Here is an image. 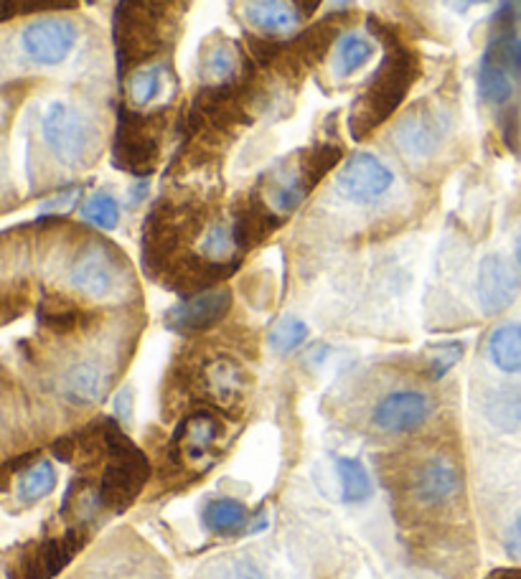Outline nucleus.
<instances>
[{
    "label": "nucleus",
    "mask_w": 521,
    "mask_h": 579,
    "mask_svg": "<svg viewBox=\"0 0 521 579\" xmlns=\"http://www.w3.org/2000/svg\"><path fill=\"white\" fill-rule=\"evenodd\" d=\"M42 138L61 163H82L92 146V128L67 100H51L42 115Z\"/></svg>",
    "instance_id": "nucleus-1"
},
{
    "label": "nucleus",
    "mask_w": 521,
    "mask_h": 579,
    "mask_svg": "<svg viewBox=\"0 0 521 579\" xmlns=\"http://www.w3.org/2000/svg\"><path fill=\"white\" fill-rule=\"evenodd\" d=\"M109 458L113 460L100 478V498L102 503L113 506V509H123L143 490L148 480V463L120 432H113Z\"/></svg>",
    "instance_id": "nucleus-2"
},
{
    "label": "nucleus",
    "mask_w": 521,
    "mask_h": 579,
    "mask_svg": "<svg viewBox=\"0 0 521 579\" xmlns=\"http://www.w3.org/2000/svg\"><path fill=\"white\" fill-rule=\"evenodd\" d=\"M79 31L67 19H38L21 31V49L38 67H59L72 57Z\"/></svg>",
    "instance_id": "nucleus-3"
},
{
    "label": "nucleus",
    "mask_w": 521,
    "mask_h": 579,
    "mask_svg": "<svg viewBox=\"0 0 521 579\" xmlns=\"http://www.w3.org/2000/svg\"><path fill=\"white\" fill-rule=\"evenodd\" d=\"M394 186V173L374 153L351 155L338 173L336 192L351 204H374Z\"/></svg>",
    "instance_id": "nucleus-4"
},
{
    "label": "nucleus",
    "mask_w": 521,
    "mask_h": 579,
    "mask_svg": "<svg viewBox=\"0 0 521 579\" xmlns=\"http://www.w3.org/2000/svg\"><path fill=\"white\" fill-rule=\"evenodd\" d=\"M463 478L453 460L432 458L422 463L409 483V496L420 509H443L461 494Z\"/></svg>",
    "instance_id": "nucleus-5"
},
{
    "label": "nucleus",
    "mask_w": 521,
    "mask_h": 579,
    "mask_svg": "<svg viewBox=\"0 0 521 579\" xmlns=\"http://www.w3.org/2000/svg\"><path fill=\"white\" fill-rule=\"evenodd\" d=\"M519 296V275L514 265L501 255H486L478 265L476 298L486 315H499Z\"/></svg>",
    "instance_id": "nucleus-6"
},
{
    "label": "nucleus",
    "mask_w": 521,
    "mask_h": 579,
    "mask_svg": "<svg viewBox=\"0 0 521 579\" xmlns=\"http://www.w3.org/2000/svg\"><path fill=\"white\" fill-rule=\"evenodd\" d=\"M432 402L422 392H392L374 407V425L386 435H409L430 417Z\"/></svg>",
    "instance_id": "nucleus-7"
},
{
    "label": "nucleus",
    "mask_w": 521,
    "mask_h": 579,
    "mask_svg": "<svg viewBox=\"0 0 521 579\" xmlns=\"http://www.w3.org/2000/svg\"><path fill=\"white\" fill-rule=\"evenodd\" d=\"M224 427L219 422L217 415L211 412H196V415H188L184 422L178 425L176 438H173V452L181 463L196 465L207 463L215 455V448L222 440Z\"/></svg>",
    "instance_id": "nucleus-8"
},
{
    "label": "nucleus",
    "mask_w": 521,
    "mask_h": 579,
    "mask_svg": "<svg viewBox=\"0 0 521 579\" xmlns=\"http://www.w3.org/2000/svg\"><path fill=\"white\" fill-rule=\"evenodd\" d=\"M229 308H232V296H229V290L217 288V290L199 292V296L178 303L165 321H169L173 331H184V333L207 331L224 319Z\"/></svg>",
    "instance_id": "nucleus-9"
},
{
    "label": "nucleus",
    "mask_w": 521,
    "mask_h": 579,
    "mask_svg": "<svg viewBox=\"0 0 521 579\" xmlns=\"http://www.w3.org/2000/svg\"><path fill=\"white\" fill-rule=\"evenodd\" d=\"M79 546H82V536L77 531L61 539H49V542L34 546L19 561L13 579H51L72 561Z\"/></svg>",
    "instance_id": "nucleus-10"
},
{
    "label": "nucleus",
    "mask_w": 521,
    "mask_h": 579,
    "mask_svg": "<svg viewBox=\"0 0 521 579\" xmlns=\"http://www.w3.org/2000/svg\"><path fill=\"white\" fill-rule=\"evenodd\" d=\"M400 148L413 158H428L436 153L443 142V125L438 123V117L428 113V109H417V113L407 115L405 120L397 125Z\"/></svg>",
    "instance_id": "nucleus-11"
},
{
    "label": "nucleus",
    "mask_w": 521,
    "mask_h": 579,
    "mask_svg": "<svg viewBox=\"0 0 521 579\" xmlns=\"http://www.w3.org/2000/svg\"><path fill=\"white\" fill-rule=\"evenodd\" d=\"M72 285L90 298H107L117 285V273L107 252L90 250L77 259L72 269Z\"/></svg>",
    "instance_id": "nucleus-12"
},
{
    "label": "nucleus",
    "mask_w": 521,
    "mask_h": 579,
    "mask_svg": "<svg viewBox=\"0 0 521 579\" xmlns=\"http://www.w3.org/2000/svg\"><path fill=\"white\" fill-rule=\"evenodd\" d=\"M242 15L263 34H290L298 26V11L288 0H247Z\"/></svg>",
    "instance_id": "nucleus-13"
},
{
    "label": "nucleus",
    "mask_w": 521,
    "mask_h": 579,
    "mask_svg": "<svg viewBox=\"0 0 521 579\" xmlns=\"http://www.w3.org/2000/svg\"><path fill=\"white\" fill-rule=\"evenodd\" d=\"M107 386L109 377L100 367H94V363H77L61 379V394L69 402L79 404V407L100 402L107 394Z\"/></svg>",
    "instance_id": "nucleus-14"
},
{
    "label": "nucleus",
    "mask_w": 521,
    "mask_h": 579,
    "mask_svg": "<svg viewBox=\"0 0 521 579\" xmlns=\"http://www.w3.org/2000/svg\"><path fill=\"white\" fill-rule=\"evenodd\" d=\"M244 371L232 359H217L204 369V389L215 396L217 402L232 404L242 396Z\"/></svg>",
    "instance_id": "nucleus-15"
},
{
    "label": "nucleus",
    "mask_w": 521,
    "mask_h": 579,
    "mask_svg": "<svg viewBox=\"0 0 521 579\" xmlns=\"http://www.w3.org/2000/svg\"><path fill=\"white\" fill-rule=\"evenodd\" d=\"M488 356L503 374H521V323H503L488 338Z\"/></svg>",
    "instance_id": "nucleus-16"
},
{
    "label": "nucleus",
    "mask_w": 521,
    "mask_h": 579,
    "mask_svg": "<svg viewBox=\"0 0 521 579\" xmlns=\"http://www.w3.org/2000/svg\"><path fill=\"white\" fill-rule=\"evenodd\" d=\"M377 44L364 34H346L341 36V42L336 46V57H334V74L338 79H346L351 74H357L359 69H364L369 61L374 59Z\"/></svg>",
    "instance_id": "nucleus-17"
},
{
    "label": "nucleus",
    "mask_w": 521,
    "mask_h": 579,
    "mask_svg": "<svg viewBox=\"0 0 521 579\" xmlns=\"http://www.w3.org/2000/svg\"><path fill=\"white\" fill-rule=\"evenodd\" d=\"M514 82L517 77L511 74L507 67H501L499 61H494L491 57H486L481 61L478 69V94L491 105H503V102L511 100L514 94Z\"/></svg>",
    "instance_id": "nucleus-18"
},
{
    "label": "nucleus",
    "mask_w": 521,
    "mask_h": 579,
    "mask_svg": "<svg viewBox=\"0 0 521 579\" xmlns=\"http://www.w3.org/2000/svg\"><path fill=\"white\" fill-rule=\"evenodd\" d=\"M486 417L501 432L521 430V392L519 389H499L488 396Z\"/></svg>",
    "instance_id": "nucleus-19"
},
{
    "label": "nucleus",
    "mask_w": 521,
    "mask_h": 579,
    "mask_svg": "<svg viewBox=\"0 0 521 579\" xmlns=\"http://www.w3.org/2000/svg\"><path fill=\"white\" fill-rule=\"evenodd\" d=\"M336 473L341 480V496L346 503H361L372 496V478H369L367 467L354 458H338Z\"/></svg>",
    "instance_id": "nucleus-20"
},
{
    "label": "nucleus",
    "mask_w": 521,
    "mask_h": 579,
    "mask_svg": "<svg viewBox=\"0 0 521 579\" xmlns=\"http://www.w3.org/2000/svg\"><path fill=\"white\" fill-rule=\"evenodd\" d=\"M54 488H57V471H54L49 460H38L36 465H31L28 471L21 475L15 494H19L23 503H36L49 496Z\"/></svg>",
    "instance_id": "nucleus-21"
},
{
    "label": "nucleus",
    "mask_w": 521,
    "mask_h": 579,
    "mask_svg": "<svg viewBox=\"0 0 521 579\" xmlns=\"http://www.w3.org/2000/svg\"><path fill=\"white\" fill-rule=\"evenodd\" d=\"M247 521V511L234 498H217L204 509V526L215 534H232Z\"/></svg>",
    "instance_id": "nucleus-22"
},
{
    "label": "nucleus",
    "mask_w": 521,
    "mask_h": 579,
    "mask_svg": "<svg viewBox=\"0 0 521 579\" xmlns=\"http://www.w3.org/2000/svg\"><path fill=\"white\" fill-rule=\"evenodd\" d=\"M234 250H236L234 227L222 224V221L211 224L207 232H204L199 244V252L201 257L207 259V265H222V262L234 255Z\"/></svg>",
    "instance_id": "nucleus-23"
},
{
    "label": "nucleus",
    "mask_w": 521,
    "mask_h": 579,
    "mask_svg": "<svg viewBox=\"0 0 521 579\" xmlns=\"http://www.w3.org/2000/svg\"><path fill=\"white\" fill-rule=\"evenodd\" d=\"M305 196V181L303 176H298V173H286V176L275 181L270 186V204L278 209L280 213H290L293 209H298V204L303 201Z\"/></svg>",
    "instance_id": "nucleus-24"
},
{
    "label": "nucleus",
    "mask_w": 521,
    "mask_h": 579,
    "mask_svg": "<svg viewBox=\"0 0 521 579\" xmlns=\"http://www.w3.org/2000/svg\"><path fill=\"white\" fill-rule=\"evenodd\" d=\"M308 338V325L293 319V315H288V319H282L275 323V328L270 331V346L275 354H293L298 346H303V340Z\"/></svg>",
    "instance_id": "nucleus-25"
},
{
    "label": "nucleus",
    "mask_w": 521,
    "mask_h": 579,
    "mask_svg": "<svg viewBox=\"0 0 521 579\" xmlns=\"http://www.w3.org/2000/svg\"><path fill=\"white\" fill-rule=\"evenodd\" d=\"M82 217L90 221V224L100 227V229H107L109 232V229H115L117 221H120V206H117L115 196L100 192L84 204Z\"/></svg>",
    "instance_id": "nucleus-26"
},
{
    "label": "nucleus",
    "mask_w": 521,
    "mask_h": 579,
    "mask_svg": "<svg viewBox=\"0 0 521 579\" xmlns=\"http://www.w3.org/2000/svg\"><path fill=\"white\" fill-rule=\"evenodd\" d=\"M465 346L461 340H448V344H438L428 351V369L432 379H443L458 361L463 359Z\"/></svg>",
    "instance_id": "nucleus-27"
},
{
    "label": "nucleus",
    "mask_w": 521,
    "mask_h": 579,
    "mask_svg": "<svg viewBox=\"0 0 521 579\" xmlns=\"http://www.w3.org/2000/svg\"><path fill=\"white\" fill-rule=\"evenodd\" d=\"M158 90H161V67H146L136 71V77L130 79V100L136 102L138 107L148 105L150 100L155 97Z\"/></svg>",
    "instance_id": "nucleus-28"
},
{
    "label": "nucleus",
    "mask_w": 521,
    "mask_h": 579,
    "mask_svg": "<svg viewBox=\"0 0 521 579\" xmlns=\"http://www.w3.org/2000/svg\"><path fill=\"white\" fill-rule=\"evenodd\" d=\"M234 69H236V57L232 46L227 44L211 46L207 51V59H204V71H207L211 79H229L234 74Z\"/></svg>",
    "instance_id": "nucleus-29"
},
{
    "label": "nucleus",
    "mask_w": 521,
    "mask_h": 579,
    "mask_svg": "<svg viewBox=\"0 0 521 579\" xmlns=\"http://www.w3.org/2000/svg\"><path fill=\"white\" fill-rule=\"evenodd\" d=\"M503 549H507L509 559L521 561V516L509 523L507 536H503Z\"/></svg>",
    "instance_id": "nucleus-30"
},
{
    "label": "nucleus",
    "mask_w": 521,
    "mask_h": 579,
    "mask_svg": "<svg viewBox=\"0 0 521 579\" xmlns=\"http://www.w3.org/2000/svg\"><path fill=\"white\" fill-rule=\"evenodd\" d=\"M132 402H136V396H132L130 386H125L123 392L115 396V412H117V417L125 419V422L132 417Z\"/></svg>",
    "instance_id": "nucleus-31"
},
{
    "label": "nucleus",
    "mask_w": 521,
    "mask_h": 579,
    "mask_svg": "<svg viewBox=\"0 0 521 579\" xmlns=\"http://www.w3.org/2000/svg\"><path fill=\"white\" fill-rule=\"evenodd\" d=\"M232 579H265V577H263V572H259V567L255 565V561L242 559L234 565Z\"/></svg>",
    "instance_id": "nucleus-32"
},
{
    "label": "nucleus",
    "mask_w": 521,
    "mask_h": 579,
    "mask_svg": "<svg viewBox=\"0 0 521 579\" xmlns=\"http://www.w3.org/2000/svg\"><path fill=\"white\" fill-rule=\"evenodd\" d=\"M486 3H491V0H445V5L453 13H468V11H473V8L486 5Z\"/></svg>",
    "instance_id": "nucleus-33"
},
{
    "label": "nucleus",
    "mask_w": 521,
    "mask_h": 579,
    "mask_svg": "<svg viewBox=\"0 0 521 579\" xmlns=\"http://www.w3.org/2000/svg\"><path fill=\"white\" fill-rule=\"evenodd\" d=\"M496 579H521V569H503V572H496Z\"/></svg>",
    "instance_id": "nucleus-34"
},
{
    "label": "nucleus",
    "mask_w": 521,
    "mask_h": 579,
    "mask_svg": "<svg viewBox=\"0 0 521 579\" xmlns=\"http://www.w3.org/2000/svg\"><path fill=\"white\" fill-rule=\"evenodd\" d=\"M514 255H517V265L521 269V236L517 240V250H514Z\"/></svg>",
    "instance_id": "nucleus-35"
}]
</instances>
